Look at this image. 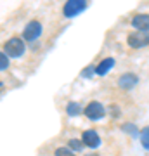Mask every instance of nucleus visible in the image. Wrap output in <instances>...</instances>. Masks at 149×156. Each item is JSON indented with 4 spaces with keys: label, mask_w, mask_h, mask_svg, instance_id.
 I'll return each mask as SVG.
<instances>
[{
    "label": "nucleus",
    "mask_w": 149,
    "mask_h": 156,
    "mask_svg": "<svg viewBox=\"0 0 149 156\" xmlns=\"http://www.w3.org/2000/svg\"><path fill=\"white\" fill-rule=\"evenodd\" d=\"M4 52L9 57H21L26 52L24 38H21V37H12V38H9L5 42V45H4Z\"/></svg>",
    "instance_id": "f257e3e1"
},
{
    "label": "nucleus",
    "mask_w": 149,
    "mask_h": 156,
    "mask_svg": "<svg viewBox=\"0 0 149 156\" xmlns=\"http://www.w3.org/2000/svg\"><path fill=\"white\" fill-rule=\"evenodd\" d=\"M83 113H85V116L88 118V120H92V122H97V120H102V118L106 116V113H108V109H106L101 102H97V101H92V102H88L87 106L83 108Z\"/></svg>",
    "instance_id": "f03ea898"
},
{
    "label": "nucleus",
    "mask_w": 149,
    "mask_h": 156,
    "mask_svg": "<svg viewBox=\"0 0 149 156\" xmlns=\"http://www.w3.org/2000/svg\"><path fill=\"white\" fill-rule=\"evenodd\" d=\"M87 9V0H68L62 7L64 17H75Z\"/></svg>",
    "instance_id": "7ed1b4c3"
},
{
    "label": "nucleus",
    "mask_w": 149,
    "mask_h": 156,
    "mask_svg": "<svg viewBox=\"0 0 149 156\" xmlns=\"http://www.w3.org/2000/svg\"><path fill=\"white\" fill-rule=\"evenodd\" d=\"M127 44L132 49H142L149 45V31H133L128 35Z\"/></svg>",
    "instance_id": "20e7f679"
},
{
    "label": "nucleus",
    "mask_w": 149,
    "mask_h": 156,
    "mask_svg": "<svg viewBox=\"0 0 149 156\" xmlns=\"http://www.w3.org/2000/svg\"><path fill=\"white\" fill-rule=\"evenodd\" d=\"M42 35V23L40 21H30L23 30V38L24 42H35Z\"/></svg>",
    "instance_id": "39448f33"
},
{
    "label": "nucleus",
    "mask_w": 149,
    "mask_h": 156,
    "mask_svg": "<svg viewBox=\"0 0 149 156\" xmlns=\"http://www.w3.org/2000/svg\"><path fill=\"white\" fill-rule=\"evenodd\" d=\"M139 76L135 73H123L122 76L118 78V87L123 90H132L133 87H137Z\"/></svg>",
    "instance_id": "423d86ee"
},
{
    "label": "nucleus",
    "mask_w": 149,
    "mask_h": 156,
    "mask_svg": "<svg viewBox=\"0 0 149 156\" xmlns=\"http://www.w3.org/2000/svg\"><path fill=\"white\" fill-rule=\"evenodd\" d=\"M82 140L85 147H90V149H97L101 146V137L95 130H85L82 134Z\"/></svg>",
    "instance_id": "0eeeda50"
},
{
    "label": "nucleus",
    "mask_w": 149,
    "mask_h": 156,
    "mask_svg": "<svg viewBox=\"0 0 149 156\" xmlns=\"http://www.w3.org/2000/svg\"><path fill=\"white\" fill-rule=\"evenodd\" d=\"M132 26L137 31H149V14H137V16H133Z\"/></svg>",
    "instance_id": "6e6552de"
},
{
    "label": "nucleus",
    "mask_w": 149,
    "mask_h": 156,
    "mask_svg": "<svg viewBox=\"0 0 149 156\" xmlns=\"http://www.w3.org/2000/svg\"><path fill=\"white\" fill-rule=\"evenodd\" d=\"M113 66H115V59H113V57H106L104 61L99 62V66H95V73L102 76V75H106V73H109Z\"/></svg>",
    "instance_id": "1a4fd4ad"
},
{
    "label": "nucleus",
    "mask_w": 149,
    "mask_h": 156,
    "mask_svg": "<svg viewBox=\"0 0 149 156\" xmlns=\"http://www.w3.org/2000/svg\"><path fill=\"white\" fill-rule=\"evenodd\" d=\"M66 113H68V116H78L80 113H83V109H82V106H80L78 102L71 101V102H68V106H66Z\"/></svg>",
    "instance_id": "9d476101"
},
{
    "label": "nucleus",
    "mask_w": 149,
    "mask_h": 156,
    "mask_svg": "<svg viewBox=\"0 0 149 156\" xmlns=\"http://www.w3.org/2000/svg\"><path fill=\"white\" fill-rule=\"evenodd\" d=\"M139 139H140V144H142L144 149L149 151V125L140 130V137H139Z\"/></svg>",
    "instance_id": "9b49d317"
},
{
    "label": "nucleus",
    "mask_w": 149,
    "mask_h": 156,
    "mask_svg": "<svg viewBox=\"0 0 149 156\" xmlns=\"http://www.w3.org/2000/svg\"><path fill=\"white\" fill-rule=\"evenodd\" d=\"M68 147L69 149H73V151H76V153H82L83 151V147H85V144H83V140L80 139H71L69 142H68Z\"/></svg>",
    "instance_id": "f8f14e48"
},
{
    "label": "nucleus",
    "mask_w": 149,
    "mask_h": 156,
    "mask_svg": "<svg viewBox=\"0 0 149 156\" xmlns=\"http://www.w3.org/2000/svg\"><path fill=\"white\" fill-rule=\"evenodd\" d=\"M122 130H123V132H127V134H130L132 137H140V132H139L137 127L132 125V123H125V125L122 127Z\"/></svg>",
    "instance_id": "ddd939ff"
},
{
    "label": "nucleus",
    "mask_w": 149,
    "mask_h": 156,
    "mask_svg": "<svg viewBox=\"0 0 149 156\" xmlns=\"http://www.w3.org/2000/svg\"><path fill=\"white\" fill-rule=\"evenodd\" d=\"M54 156H76L75 153H73V149H69V147H57L54 153Z\"/></svg>",
    "instance_id": "4468645a"
},
{
    "label": "nucleus",
    "mask_w": 149,
    "mask_h": 156,
    "mask_svg": "<svg viewBox=\"0 0 149 156\" xmlns=\"http://www.w3.org/2000/svg\"><path fill=\"white\" fill-rule=\"evenodd\" d=\"M7 68H9V56H7L5 52H2L0 54V69L5 71Z\"/></svg>",
    "instance_id": "2eb2a0df"
},
{
    "label": "nucleus",
    "mask_w": 149,
    "mask_h": 156,
    "mask_svg": "<svg viewBox=\"0 0 149 156\" xmlns=\"http://www.w3.org/2000/svg\"><path fill=\"white\" fill-rule=\"evenodd\" d=\"M94 73H95V66H87L82 71V76L83 78H92V75H94Z\"/></svg>",
    "instance_id": "dca6fc26"
},
{
    "label": "nucleus",
    "mask_w": 149,
    "mask_h": 156,
    "mask_svg": "<svg viewBox=\"0 0 149 156\" xmlns=\"http://www.w3.org/2000/svg\"><path fill=\"white\" fill-rule=\"evenodd\" d=\"M85 156H99V154H95V153H90V154H85Z\"/></svg>",
    "instance_id": "f3484780"
}]
</instances>
